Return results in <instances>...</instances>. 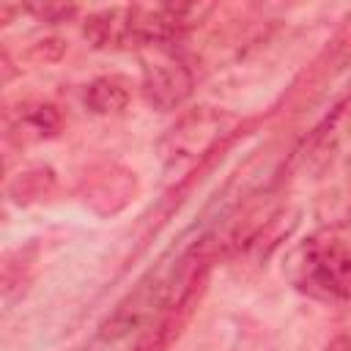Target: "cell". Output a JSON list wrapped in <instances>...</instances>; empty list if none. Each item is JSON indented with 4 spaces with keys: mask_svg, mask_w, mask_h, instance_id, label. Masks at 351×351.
<instances>
[{
    "mask_svg": "<svg viewBox=\"0 0 351 351\" xmlns=\"http://www.w3.org/2000/svg\"><path fill=\"white\" fill-rule=\"evenodd\" d=\"M288 282L318 302H351V244L335 230L302 239L282 266Z\"/></svg>",
    "mask_w": 351,
    "mask_h": 351,
    "instance_id": "6da1fadb",
    "label": "cell"
},
{
    "mask_svg": "<svg viewBox=\"0 0 351 351\" xmlns=\"http://www.w3.org/2000/svg\"><path fill=\"white\" fill-rule=\"evenodd\" d=\"M189 258H181L170 274H148L145 280L137 282L134 291H129L118 307L101 321L99 326V340L104 343H118L123 337H129L137 329H145L148 324H154V318H162L176 302H181L189 291H176V282H181L186 274H192V269L186 266Z\"/></svg>",
    "mask_w": 351,
    "mask_h": 351,
    "instance_id": "7a4b0ae2",
    "label": "cell"
},
{
    "mask_svg": "<svg viewBox=\"0 0 351 351\" xmlns=\"http://www.w3.org/2000/svg\"><path fill=\"white\" fill-rule=\"evenodd\" d=\"M236 123V118L217 107H197L181 115L159 143L162 167L167 178L189 173Z\"/></svg>",
    "mask_w": 351,
    "mask_h": 351,
    "instance_id": "3957f363",
    "label": "cell"
},
{
    "mask_svg": "<svg viewBox=\"0 0 351 351\" xmlns=\"http://www.w3.org/2000/svg\"><path fill=\"white\" fill-rule=\"evenodd\" d=\"M143 71V96L154 110H178L195 88L192 69L173 49V44H156L140 49Z\"/></svg>",
    "mask_w": 351,
    "mask_h": 351,
    "instance_id": "277c9868",
    "label": "cell"
},
{
    "mask_svg": "<svg viewBox=\"0 0 351 351\" xmlns=\"http://www.w3.org/2000/svg\"><path fill=\"white\" fill-rule=\"evenodd\" d=\"M134 195H137V176L134 170L118 162L96 165L82 178V203L101 217L118 214L134 200Z\"/></svg>",
    "mask_w": 351,
    "mask_h": 351,
    "instance_id": "5b68a950",
    "label": "cell"
},
{
    "mask_svg": "<svg viewBox=\"0 0 351 351\" xmlns=\"http://www.w3.org/2000/svg\"><path fill=\"white\" fill-rule=\"evenodd\" d=\"M82 36L96 49H140L134 5H110L90 11L82 22Z\"/></svg>",
    "mask_w": 351,
    "mask_h": 351,
    "instance_id": "8992f818",
    "label": "cell"
},
{
    "mask_svg": "<svg viewBox=\"0 0 351 351\" xmlns=\"http://www.w3.org/2000/svg\"><path fill=\"white\" fill-rule=\"evenodd\" d=\"M8 137L19 145L44 143L60 134L63 115L49 101H19L14 110H8Z\"/></svg>",
    "mask_w": 351,
    "mask_h": 351,
    "instance_id": "52a82bcc",
    "label": "cell"
},
{
    "mask_svg": "<svg viewBox=\"0 0 351 351\" xmlns=\"http://www.w3.org/2000/svg\"><path fill=\"white\" fill-rule=\"evenodd\" d=\"M55 186V170L47 165H36V167H25L19 170L11 181H8V197L19 206H27L33 200H41L52 192Z\"/></svg>",
    "mask_w": 351,
    "mask_h": 351,
    "instance_id": "ba28073f",
    "label": "cell"
},
{
    "mask_svg": "<svg viewBox=\"0 0 351 351\" xmlns=\"http://www.w3.org/2000/svg\"><path fill=\"white\" fill-rule=\"evenodd\" d=\"M85 104L96 115H118L129 104V90L118 77H96L85 90Z\"/></svg>",
    "mask_w": 351,
    "mask_h": 351,
    "instance_id": "9c48e42d",
    "label": "cell"
},
{
    "mask_svg": "<svg viewBox=\"0 0 351 351\" xmlns=\"http://www.w3.org/2000/svg\"><path fill=\"white\" fill-rule=\"evenodd\" d=\"M27 14H36L41 22H49V25H60V22H71L80 8L77 5H66V3H44V5H27L25 8Z\"/></svg>",
    "mask_w": 351,
    "mask_h": 351,
    "instance_id": "30bf717a",
    "label": "cell"
},
{
    "mask_svg": "<svg viewBox=\"0 0 351 351\" xmlns=\"http://www.w3.org/2000/svg\"><path fill=\"white\" fill-rule=\"evenodd\" d=\"M324 351H351V335H337V337H332Z\"/></svg>",
    "mask_w": 351,
    "mask_h": 351,
    "instance_id": "8fae6325",
    "label": "cell"
},
{
    "mask_svg": "<svg viewBox=\"0 0 351 351\" xmlns=\"http://www.w3.org/2000/svg\"><path fill=\"white\" fill-rule=\"evenodd\" d=\"M348 186H351V162H348Z\"/></svg>",
    "mask_w": 351,
    "mask_h": 351,
    "instance_id": "7c38bea8",
    "label": "cell"
}]
</instances>
